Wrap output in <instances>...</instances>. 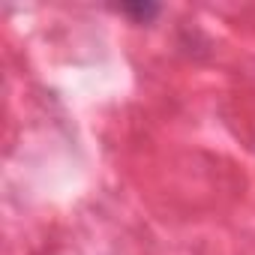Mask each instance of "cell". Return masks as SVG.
Returning a JSON list of instances; mask_svg holds the SVG:
<instances>
[{
	"mask_svg": "<svg viewBox=\"0 0 255 255\" xmlns=\"http://www.w3.org/2000/svg\"><path fill=\"white\" fill-rule=\"evenodd\" d=\"M120 12L129 15V18H135V21H150L153 15H159V6L156 3H123Z\"/></svg>",
	"mask_w": 255,
	"mask_h": 255,
	"instance_id": "1",
	"label": "cell"
}]
</instances>
